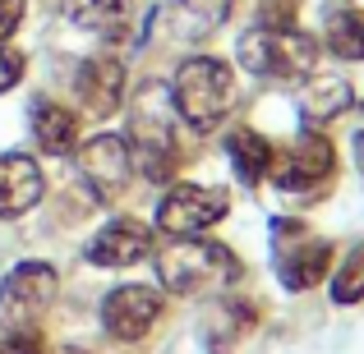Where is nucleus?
Instances as JSON below:
<instances>
[{"label": "nucleus", "mask_w": 364, "mask_h": 354, "mask_svg": "<svg viewBox=\"0 0 364 354\" xmlns=\"http://www.w3.org/2000/svg\"><path fill=\"white\" fill-rule=\"evenodd\" d=\"M235 55L254 79H295V74L314 70L318 46L295 28H254V33L240 37Z\"/></svg>", "instance_id": "obj_5"}, {"label": "nucleus", "mask_w": 364, "mask_h": 354, "mask_svg": "<svg viewBox=\"0 0 364 354\" xmlns=\"http://www.w3.org/2000/svg\"><path fill=\"white\" fill-rule=\"evenodd\" d=\"M74 97L83 101L88 116H116L124 106V65L116 55H88L74 74Z\"/></svg>", "instance_id": "obj_11"}, {"label": "nucleus", "mask_w": 364, "mask_h": 354, "mask_svg": "<svg viewBox=\"0 0 364 354\" xmlns=\"http://www.w3.org/2000/svg\"><path fill=\"white\" fill-rule=\"evenodd\" d=\"M33 133H37V143H42V152L65 157V152H74V143H79V120H74V111L60 106V101H37L33 106Z\"/></svg>", "instance_id": "obj_16"}, {"label": "nucleus", "mask_w": 364, "mask_h": 354, "mask_svg": "<svg viewBox=\"0 0 364 354\" xmlns=\"http://www.w3.org/2000/svg\"><path fill=\"white\" fill-rule=\"evenodd\" d=\"M364 299V244L346 253V262L332 272V304H360Z\"/></svg>", "instance_id": "obj_21"}, {"label": "nucleus", "mask_w": 364, "mask_h": 354, "mask_svg": "<svg viewBox=\"0 0 364 354\" xmlns=\"http://www.w3.org/2000/svg\"><path fill=\"white\" fill-rule=\"evenodd\" d=\"M83 253H88V262H97V267H134V262H143V258L152 253V235H148V226L129 221V216H116V221H107L88 239Z\"/></svg>", "instance_id": "obj_12"}, {"label": "nucleus", "mask_w": 364, "mask_h": 354, "mask_svg": "<svg viewBox=\"0 0 364 354\" xmlns=\"http://www.w3.org/2000/svg\"><path fill=\"white\" fill-rule=\"evenodd\" d=\"M226 157H231V170H235V179L249 189H258L267 179V170H272V143L263 138L258 129H231L226 133Z\"/></svg>", "instance_id": "obj_15"}, {"label": "nucleus", "mask_w": 364, "mask_h": 354, "mask_svg": "<svg viewBox=\"0 0 364 354\" xmlns=\"http://www.w3.org/2000/svg\"><path fill=\"white\" fill-rule=\"evenodd\" d=\"M282 194H300V198H318L323 189L337 179V152H332V138L323 133H304L291 152L272 157V170H267Z\"/></svg>", "instance_id": "obj_6"}, {"label": "nucleus", "mask_w": 364, "mask_h": 354, "mask_svg": "<svg viewBox=\"0 0 364 354\" xmlns=\"http://www.w3.org/2000/svg\"><path fill=\"white\" fill-rule=\"evenodd\" d=\"M254 322H258V309H254V304H217V313L208 318V327H203L208 350H213V354H231L235 341H240Z\"/></svg>", "instance_id": "obj_19"}, {"label": "nucleus", "mask_w": 364, "mask_h": 354, "mask_svg": "<svg viewBox=\"0 0 364 354\" xmlns=\"http://www.w3.org/2000/svg\"><path fill=\"white\" fill-rule=\"evenodd\" d=\"M23 70H28V60H23L18 51H9L5 42H0V92L18 88V79H23Z\"/></svg>", "instance_id": "obj_23"}, {"label": "nucleus", "mask_w": 364, "mask_h": 354, "mask_svg": "<svg viewBox=\"0 0 364 354\" xmlns=\"http://www.w3.org/2000/svg\"><path fill=\"white\" fill-rule=\"evenodd\" d=\"M176 106L171 92L161 83H143V92L129 106V161H139V170L152 184H166L180 170V138H176Z\"/></svg>", "instance_id": "obj_1"}, {"label": "nucleus", "mask_w": 364, "mask_h": 354, "mask_svg": "<svg viewBox=\"0 0 364 354\" xmlns=\"http://www.w3.org/2000/svg\"><path fill=\"white\" fill-rule=\"evenodd\" d=\"M42 166L23 152H5L0 157V221H14V216L33 212L42 203Z\"/></svg>", "instance_id": "obj_13"}, {"label": "nucleus", "mask_w": 364, "mask_h": 354, "mask_svg": "<svg viewBox=\"0 0 364 354\" xmlns=\"http://www.w3.org/2000/svg\"><path fill=\"white\" fill-rule=\"evenodd\" d=\"M0 354H46V341L37 327H9L0 331Z\"/></svg>", "instance_id": "obj_22"}, {"label": "nucleus", "mask_w": 364, "mask_h": 354, "mask_svg": "<svg viewBox=\"0 0 364 354\" xmlns=\"http://www.w3.org/2000/svg\"><path fill=\"white\" fill-rule=\"evenodd\" d=\"M235 0H171L166 5V28L176 42H203L231 18Z\"/></svg>", "instance_id": "obj_14"}, {"label": "nucleus", "mask_w": 364, "mask_h": 354, "mask_svg": "<svg viewBox=\"0 0 364 354\" xmlns=\"http://www.w3.org/2000/svg\"><path fill=\"white\" fill-rule=\"evenodd\" d=\"M74 161H79V179L102 198V203L120 198L124 184H129V175H134L129 143H124L120 133H97V138H88Z\"/></svg>", "instance_id": "obj_9"}, {"label": "nucleus", "mask_w": 364, "mask_h": 354, "mask_svg": "<svg viewBox=\"0 0 364 354\" xmlns=\"http://www.w3.org/2000/svg\"><path fill=\"white\" fill-rule=\"evenodd\" d=\"M55 290H60V276H55V267L42 262V258H28V262L9 267V276L0 281V322H9V327H33L55 304Z\"/></svg>", "instance_id": "obj_7"}, {"label": "nucleus", "mask_w": 364, "mask_h": 354, "mask_svg": "<svg viewBox=\"0 0 364 354\" xmlns=\"http://www.w3.org/2000/svg\"><path fill=\"white\" fill-rule=\"evenodd\" d=\"M272 267L286 290H314L332 272V244L314 235L304 221L277 216L272 221Z\"/></svg>", "instance_id": "obj_4"}, {"label": "nucleus", "mask_w": 364, "mask_h": 354, "mask_svg": "<svg viewBox=\"0 0 364 354\" xmlns=\"http://www.w3.org/2000/svg\"><path fill=\"white\" fill-rule=\"evenodd\" d=\"M65 14H70V23H79L83 33L116 37V33H124V23H129L134 0H65Z\"/></svg>", "instance_id": "obj_17"}, {"label": "nucleus", "mask_w": 364, "mask_h": 354, "mask_svg": "<svg viewBox=\"0 0 364 354\" xmlns=\"http://www.w3.org/2000/svg\"><path fill=\"white\" fill-rule=\"evenodd\" d=\"M226 212H231L226 189H213V184H171L166 198L157 203V226L166 235L180 239V235L213 231Z\"/></svg>", "instance_id": "obj_8"}, {"label": "nucleus", "mask_w": 364, "mask_h": 354, "mask_svg": "<svg viewBox=\"0 0 364 354\" xmlns=\"http://www.w3.org/2000/svg\"><path fill=\"white\" fill-rule=\"evenodd\" d=\"M161 290L152 285H116V290L102 299V327L116 341H143L161 318Z\"/></svg>", "instance_id": "obj_10"}, {"label": "nucleus", "mask_w": 364, "mask_h": 354, "mask_svg": "<svg viewBox=\"0 0 364 354\" xmlns=\"http://www.w3.org/2000/svg\"><path fill=\"white\" fill-rule=\"evenodd\" d=\"M171 106L176 116L189 124V129L208 133L226 120V111L235 106V74L226 60L217 55H189L176 70V83H171Z\"/></svg>", "instance_id": "obj_2"}, {"label": "nucleus", "mask_w": 364, "mask_h": 354, "mask_svg": "<svg viewBox=\"0 0 364 354\" xmlns=\"http://www.w3.org/2000/svg\"><path fill=\"white\" fill-rule=\"evenodd\" d=\"M328 46L341 60H364V9L360 5L328 9Z\"/></svg>", "instance_id": "obj_20"}, {"label": "nucleus", "mask_w": 364, "mask_h": 354, "mask_svg": "<svg viewBox=\"0 0 364 354\" xmlns=\"http://www.w3.org/2000/svg\"><path fill=\"white\" fill-rule=\"evenodd\" d=\"M60 354H88V350H74V345H65V350H60Z\"/></svg>", "instance_id": "obj_26"}, {"label": "nucleus", "mask_w": 364, "mask_h": 354, "mask_svg": "<svg viewBox=\"0 0 364 354\" xmlns=\"http://www.w3.org/2000/svg\"><path fill=\"white\" fill-rule=\"evenodd\" d=\"M157 276L171 294H208V290H222L240 276V262H235L231 248L213 244V239H194V235H180L171 239L166 248L157 253Z\"/></svg>", "instance_id": "obj_3"}, {"label": "nucleus", "mask_w": 364, "mask_h": 354, "mask_svg": "<svg viewBox=\"0 0 364 354\" xmlns=\"http://www.w3.org/2000/svg\"><path fill=\"white\" fill-rule=\"evenodd\" d=\"M23 9H28V0H0V42L23 23Z\"/></svg>", "instance_id": "obj_24"}, {"label": "nucleus", "mask_w": 364, "mask_h": 354, "mask_svg": "<svg viewBox=\"0 0 364 354\" xmlns=\"http://www.w3.org/2000/svg\"><path fill=\"white\" fill-rule=\"evenodd\" d=\"M355 157H360V166H364V133H355Z\"/></svg>", "instance_id": "obj_25"}, {"label": "nucleus", "mask_w": 364, "mask_h": 354, "mask_svg": "<svg viewBox=\"0 0 364 354\" xmlns=\"http://www.w3.org/2000/svg\"><path fill=\"white\" fill-rule=\"evenodd\" d=\"M346 106H350V83L346 79H332V74H318V79L304 88V97H300V116L309 120V124L337 120Z\"/></svg>", "instance_id": "obj_18"}]
</instances>
